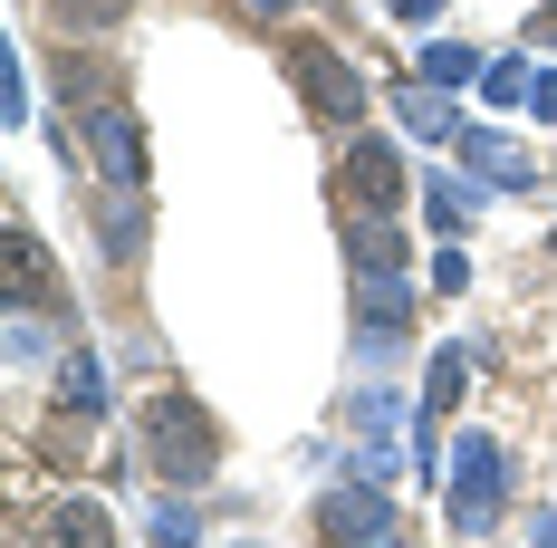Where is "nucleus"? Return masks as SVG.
<instances>
[{
	"instance_id": "5",
	"label": "nucleus",
	"mask_w": 557,
	"mask_h": 548,
	"mask_svg": "<svg viewBox=\"0 0 557 548\" xmlns=\"http://www.w3.org/2000/svg\"><path fill=\"white\" fill-rule=\"evenodd\" d=\"M404 520H394V500H385V482H336L327 500H318V539H394Z\"/></svg>"
},
{
	"instance_id": "6",
	"label": "nucleus",
	"mask_w": 557,
	"mask_h": 548,
	"mask_svg": "<svg viewBox=\"0 0 557 548\" xmlns=\"http://www.w3.org/2000/svg\"><path fill=\"white\" fill-rule=\"evenodd\" d=\"M0 279H10V308H67V299H58V270H49V251H39L29 221L0 231Z\"/></svg>"
},
{
	"instance_id": "4",
	"label": "nucleus",
	"mask_w": 557,
	"mask_h": 548,
	"mask_svg": "<svg viewBox=\"0 0 557 548\" xmlns=\"http://www.w3.org/2000/svg\"><path fill=\"white\" fill-rule=\"evenodd\" d=\"M77 145L97 155V173H107V183H145V115L125 107V97H107V107H87V125H77Z\"/></svg>"
},
{
	"instance_id": "9",
	"label": "nucleus",
	"mask_w": 557,
	"mask_h": 548,
	"mask_svg": "<svg viewBox=\"0 0 557 548\" xmlns=\"http://www.w3.org/2000/svg\"><path fill=\"white\" fill-rule=\"evenodd\" d=\"M451 155L481 173V183H500V193H529V183H539V165H529L509 135H491V125H461V135H451Z\"/></svg>"
},
{
	"instance_id": "19",
	"label": "nucleus",
	"mask_w": 557,
	"mask_h": 548,
	"mask_svg": "<svg viewBox=\"0 0 557 548\" xmlns=\"http://www.w3.org/2000/svg\"><path fill=\"white\" fill-rule=\"evenodd\" d=\"M356 424H366V442L394 434V394H356Z\"/></svg>"
},
{
	"instance_id": "23",
	"label": "nucleus",
	"mask_w": 557,
	"mask_h": 548,
	"mask_svg": "<svg viewBox=\"0 0 557 548\" xmlns=\"http://www.w3.org/2000/svg\"><path fill=\"white\" fill-rule=\"evenodd\" d=\"M240 10H250V20H288L298 0H240Z\"/></svg>"
},
{
	"instance_id": "7",
	"label": "nucleus",
	"mask_w": 557,
	"mask_h": 548,
	"mask_svg": "<svg viewBox=\"0 0 557 548\" xmlns=\"http://www.w3.org/2000/svg\"><path fill=\"white\" fill-rule=\"evenodd\" d=\"M346 193H356L366 212H394V203L413 193V173H404V155H394L385 135H356V145H346Z\"/></svg>"
},
{
	"instance_id": "8",
	"label": "nucleus",
	"mask_w": 557,
	"mask_h": 548,
	"mask_svg": "<svg viewBox=\"0 0 557 548\" xmlns=\"http://www.w3.org/2000/svg\"><path fill=\"white\" fill-rule=\"evenodd\" d=\"M461 385H471V356H461V346H443V356L423 366V434H413V462H423V472L443 462V414L461 404Z\"/></svg>"
},
{
	"instance_id": "20",
	"label": "nucleus",
	"mask_w": 557,
	"mask_h": 548,
	"mask_svg": "<svg viewBox=\"0 0 557 548\" xmlns=\"http://www.w3.org/2000/svg\"><path fill=\"white\" fill-rule=\"evenodd\" d=\"M433 289H443V299H451V289H471V260H461L451 241H443V251H433Z\"/></svg>"
},
{
	"instance_id": "16",
	"label": "nucleus",
	"mask_w": 557,
	"mask_h": 548,
	"mask_svg": "<svg viewBox=\"0 0 557 548\" xmlns=\"http://www.w3.org/2000/svg\"><path fill=\"white\" fill-rule=\"evenodd\" d=\"M529 87H539L529 49H519V58H491V68H481V97H491V107H529Z\"/></svg>"
},
{
	"instance_id": "1",
	"label": "nucleus",
	"mask_w": 557,
	"mask_h": 548,
	"mask_svg": "<svg viewBox=\"0 0 557 548\" xmlns=\"http://www.w3.org/2000/svg\"><path fill=\"white\" fill-rule=\"evenodd\" d=\"M135 452H145V472H154V482L202 491V482L222 472V424H212L183 385H154V394H145V414H135Z\"/></svg>"
},
{
	"instance_id": "17",
	"label": "nucleus",
	"mask_w": 557,
	"mask_h": 548,
	"mask_svg": "<svg viewBox=\"0 0 557 548\" xmlns=\"http://www.w3.org/2000/svg\"><path fill=\"white\" fill-rule=\"evenodd\" d=\"M125 10H135V0H49V20H58V29H115Z\"/></svg>"
},
{
	"instance_id": "15",
	"label": "nucleus",
	"mask_w": 557,
	"mask_h": 548,
	"mask_svg": "<svg viewBox=\"0 0 557 548\" xmlns=\"http://www.w3.org/2000/svg\"><path fill=\"white\" fill-rule=\"evenodd\" d=\"M107 385H97V356H58V414H97Z\"/></svg>"
},
{
	"instance_id": "3",
	"label": "nucleus",
	"mask_w": 557,
	"mask_h": 548,
	"mask_svg": "<svg viewBox=\"0 0 557 548\" xmlns=\"http://www.w3.org/2000/svg\"><path fill=\"white\" fill-rule=\"evenodd\" d=\"M288 77H298V97L327 115V125H356V115H366V68L346 49H327V39H298V49H288Z\"/></svg>"
},
{
	"instance_id": "11",
	"label": "nucleus",
	"mask_w": 557,
	"mask_h": 548,
	"mask_svg": "<svg viewBox=\"0 0 557 548\" xmlns=\"http://www.w3.org/2000/svg\"><path fill=\"white\" fill-rule=\"evenodd\" d=\"M394 115H404V135H433V145H451V135H461L451 87H404V97H394Z\"/></svg>"
},
{
	"instance_id": "21",
	"label": "nucleus",
	"mask_w": 557,
	"mask_h": 548,
	"mask_svg": "<svg viewBox=\"0 0 557 548\" xmlns=\"http://www.w3.org/2000/svg\"><path fill=\"white\" fill-rule=\"evenodd\" d=\"M385 10H394V20H404V29H433V20H443L451 0H385Z\"/></svg>"
},
{
	"instance_id": "10",
	"label": "nucleus",
	"mask_w": 557,
	"mask_h": 548,
	"mask_svg": "<svg viewBox=\"0 0 557 548\" xmlns=\"http://www.w3.org/2000/svg\"><path fill=\"white\" fill-rule=\"evenodd\" d=\"M97 231H107V260H135V251H145V183H107Z\"/></svg>"
},
{
	"instance_id": "22",
	"label": "nucleus",
	"mask_w": 557,
	"mask_h": 548,
	"mask_svg": "<svg viewBox=\"0 0 557 548\" xmlns=\"http://www.w3.org/2000/svg\"><path fill=\"white\" fill-rule=\"evenodd\" d=\"M529 115H548V125H557V68H539V87H529Z\"/></svg>"
},
{
	"instance_id": "14",
	"label": "nucleus",
	"mask_w": 557,
	"mask_h": 548,
	"mask_svg": "<svg viewBox=\"0 0 557 548\" xmlns=\"http://www.w3.org/2000/svg\"><path fill=\"white\" fill-rule=\"evenodd\" d=\"M481 68H491V58L471 49V39H433V49H423V77L451 87V97H461V87H481Z\"/></svg>"
},
{
	"instance_id": "13",
	"label": "nucleus",
	"mask_w": 557,
	"mask_h": 548,
	"mask_svg": "<svg viewBox=\"0 0 557 548\" xmlns=\"http://www.w3.org/2000/svg\"><path fill=\"white\" fill-rule=\"evenodd\" d=\"M471 212H481V173H471V183H461V173H433V183H423V221H433V231H461Z\"/></svg>"
},
{
	"instance_id": "2",
	"label": "nucleus",
	"mask_w": 557,
	"mask_h": 548,
	"mask_svg": "<svg viewBox=\"0 0 557 548\" xmlns=\"http://www.w3.org/2000/svg\"><path fill=\"white\" fill-rule=\"evenodd\" d=\"M500 510H509V452L491 434H461V442H451V491H443L451 539H491Z\"/></svg>"
},
{
	"instance_id": "18",
	"label": "nucleus",
	"mask_w": 557,
	"mask_h": 548,
	"mask_svg": "<svg viewBox=\"0 0 557 548\" xmlns=\"http://www.w3.org/2000/svg\"><path fill=\"white\" fill-rule=\"evenodd\" d=\"M107 500H58V539H107Z\"/></svg>"
},
{
	"instance_id": "12",
	"label": "nucleus",
	"mask_w": 557,
	"mask_h": 548,
	"mask_svg": "<svg viewBox=\"0 0 557 548\" xmlns=\"http://www.w3.org/2000/svg\"><path fill=\"white\" fill-rule=\"evenodd\" d=\"M346 251H356V270H404V231H394L385 212H366V203L346 221Z\"/></svg>"
}]
</instances>
